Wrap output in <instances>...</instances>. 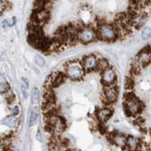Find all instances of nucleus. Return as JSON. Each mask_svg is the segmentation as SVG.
<instances>
[{"mask_svg":"<svg viewBox=\"0 0 151 151\" xmlns=\"http://www.w3.org/2000/svg\"><path fill=\"white\" fill-rule=\"evenodd\" d=\"M97 39L104 42H114L120 37L119 32L114 25L109 23H102L96 29Z\"/></svg>","mask_w":151,"mask_h":151,"instance_id":"f257e3e1","label":"nucleus"},{"mask_svg":"<svg viewBox=\"0 0 151 151\" xmlns=\"http://www.w3.org/2000/svg\"><path fill=\"white\" fill-rule=\"evenodd\" d=\"M47 128L52 134H60L66 129V123L63 118L57 112H50L47 116Z\"/></svg>","mask_w":151,"mask_h":151,"instance_id":"f03ea898","label":"nucleus"},{"mask_svg":"<svg viewBox=\"0 0 151 151\" xmlns=\"http://www.w3.org/2000/svg\"><path fill=\"white\" fill-rule=\"evenodd\" d=\"M85 71L82 63L78 61H70L64 67V74L71 81H80L83 78Z\"/></svg>","mask_w":151,"mask_h":151,"instance_id":"7ed1b4c3","label":"nucleus"},{"mask_svg":"<svg viewBox=\"0 0 151 151\" xmlns=\"http://www.w3.org/2000/svg\"><path fill=\"white\" fill-rule=\"evenodd\" d=\"M97 39L96 29L92 26H80L76 32V41L83 45L93 43Z\"/></svg>","mask_w":151,"mask_h":151,"instance_id":"20e7f679","label":"nucleus"},{"mask_svg":"<svg viewBox=\"0 0 151 151\" xmlns=\"http://www.w3.org/2000/svg\"><path fill=\"white\" fill-rule=\"evenodd\" d=\"M124 109L128 116H136L143 109L142 102L134 95H128L124 100Z\"/></svg>","mask_w":151,"mask_h":151,"instance_id":"39448f33","label":"nucleus"},{"mask_svg":"<svg viewBox=\"0 0 151 151\" xmlns=\"http://www.w3.org/2000/svg\"><path fill=\"white\" fill-rule=\"evenodd\" d=\"M150 62H151V48L147 47L142 49L135 57L134 67L136 69L144 68L147 66Z\"/></svg>","mask_w":151,"mask_h":151,"instance_id":"423d86ee","label":"nucleus"},{"mask_svg":"<svg viewBox=\"0 0 151 151\" xmlns=\"http://www.w3.org/2000/svg\"><path fill=\"white\" fill-rule=\"evenodd\" d=\"M50 18V12L47 9H35L31 17V22H34L39 26H42L47 22Z\"/></svg>","mask_w":151,"mask_h":151,"instance_id":"0eeeda50","label":"nucleus"},{"mask_svg":"<svg viewBox=\"0 0 151 151\" xmlns=\"http://www.w3.org/2000/svg\"><path fill=\"white\" fill-rule=\"evenodd\" d=\"M118 95H119V91L115 84L112 85H107V86L104 87L103 90V98H104V102L111 105L117 101L118 99Z\"/></svg>","mask_w":151,"mask_h":151,"instance_id":"6e6552de","label":"nucleus"},{"mask_svg":"<svg viewBox=\"0 0 151 151\" xmlns=\"http://www.w3.org/2000/svg\"><path fill=\"white\" fill-rule=\"evenodd\" d=\"M97 61L98 58L94 54L85 56L82 60V66L85 73H90V71L96 70L97 66Z\"/></svg>","mask_w":151,"mask_h":151,"instance_id":"1a4fd4ad","label":"nucleus"},{"mask_svg":"<svg viewBox=\"0 0 151 151\" xmlns=\"http://www.w3.org/2000/svg\"><path fill=\"white\" fill-rule=\"evenodd\" d=\"M117 75L115 70L112 68H108L107 70H105L101 71V82L104 84V86L107 85H112L116 82Z\"/></svg>","mask_w":151,"mask_h":151,"instance_id":"9d476101","label":"nucleus"},{"mask_svg":"<svg viewBox=\"0 0 151 151\" xmlns=\"http://www.w3.org/2000/svg\"><path fill=\"white\" fill-rule=\"evenodd\" d=\"M127 136L122 133H113L110 135V140L114 145L120 148H125Z\"/></svg>","mask_w":151,"mask_h":151,"instance_id":"9b49d317","label":"nucleus"},{"mask_svg":"<svg viewBox=\"0 0 151 151\" xmlns=\"http://www.w3.org/2000/svg\"><path fill=\"white\" fill-rule=\"evenodd\" d=\"M112 115V109L109 108L99 109L96 112V118L100 122H106Z\"/></svg>","mask_w":151,"mask_h":151,"instance_id":"f8f14e48","label":"nucleus"},{"mask_svg":"<svg viewBox=\"0 0 151 151\" xmlns=\"http://www.w3.org/2000/svg\"><path fill=\"white\" fill-rule=\"evenodd\" d=\"M1 123L3 125H6L9 128H17L19 124V120L18 117L9 115V116H6L4 119H2Z\"/></svg>","mask_w":151,"mask_h":151,"instance_id":"ddd939ff","label":"nucleus"},{"mask_svg":"<svg viewBox=\"0 0 151 151\" xmlns=\"http://www.w3.org/2000/svg\"><path fill=\"white\" fill-rule=\"evenodd\" d=\"M138 147H139V140L133 135H128L126 139L125 148H127L130 151H135Z\"/></svg>","mask_w":151,"mask_h":151,"instance_id":"4468645a","label":"nucleus"},{"mask_svg":"<svg viewBox=\"0 0 151 151\" xmlns=\"http://www.w3.org/2000/svg\"><path fill=\"white\" fill-rule=\"evenodd\" d=\"M108 68H109V61L106 60V58H98L96 70H99V71H103L105 70H107Z\"/></svg>","mask_w":151,"mask_h":151,"instance_id":"2eb2a0df","label":"nucleus"},{"mask_svg":"<svg viewBox=\"0 0 151 151\" xmlns=\"http://www.w3.org/2000/svg\"><path fill=\"white\" fill-rule=\"evenodd\" d=\"M37 120H38V111L36 109H34L31 111V115H30V120H29L30 126H34L35 124H36Z\"/></svg>","mask_w":151,"mask_h":151,"instance_id":"dca6fc26","label":"nucleus"},{"mask_svg":"<svg viewBox=\"0 0 151 151\" xmlns=\"http://www.w3.org/2000/svg\"><path fill=\"white\" fill-rule=\"evenodd\" d=\"M28 81L26 80L25 78H22V83L21 84V89H22V95L25 98H27L28 96Z\"/></svg>","mask_w":151,"mask_h":151,"instance_id":"f3484780","label":"nucleus"},{"mask_svg":"<svg viewBox=\"0 0 151 151\" xmlns=\"http://www.w3.org/2000/svg\"><path fill=\"white\" fill-rule=\"evenodd\" d=\"M32 103H37L39 101V97H40V91L37 87H35L32 91Z\"/></svg>","mask_w":151,"mask_h":151,"instance_id":"a211bd4d","label":"nucleus"},{"mask_svg":"<svg viewBox=\"0 0 151 151\" xmlns=\"http://www.w3.org/2000/svg\"><path fill=\"white\" fill-rule=\"evenodd\" d=\"M141 36L143 40H147V39H149L151 37V29L149 27L144 28L141 32Z\"/></svg>","mask_w":151,"mask_h":151,"instance_id":"6ab92c4d","label":"nucleus"},{"mask_svg":"<svg viewBox=\"0 0 151 151\" xmlns=\"http://www.w3.org/2000/svg\"><path fill=\"white\" fill-rule=\"evenodd\" d=\"M9 90H10V85L9 84V83H6V81L0 83V94H5Z\"/></svg>","mask_w":151,"mask_h":151,"instance_id":"aec40b11","label":"nucleus"},{"mask_svg":"<svg viewBox=\"0 0 151 151\" xmlns=\"http://www.w3.org/2000/svg\"><path fill=\"white\" fill-rule=\"evenodd\" d=\"M35 63H36L37 66L41 67V68L45 67V58H44L42 56H39V55H37V56L35 57Z\"/></svg>","mask_w":151,"mask_h":151,"instance_id":"412c9836","label":"nucleus"},{"mask_svg":"<svg viewBox=\"0 0 151 151\" xmlns=\"http://www.w3.org/2000/svg\"><path fill=\"white\" fill-rule=\"evenodd\" d=\"M8 6H9V3L6 0H0V15L8 9Z\"/></svg>","mask_w":151,"mask_h":151,"instance_id":"4be33fe9","label":"nucleus"},{"mask_svg":"<svg viewBox=\"0 0 151 151\" xmlns=\"http://www.w3.org/2000/svg\"><path fill=\"white\" fill-rule=\"evenodd\" d=\"M19 114V108L18 106H14L11 109V115L17 117Z\"/></svg>","mask_w":151,"mask_h":151,"instance_id":"5701e85b","label":"nucleus"},{"mask_svg":"<svg viewBox=\"0 0 151 151\" xmlns=\"http://www.w3.org/2000/svg\"><path fill=\"white\" fill-rule=\"evenodd\" d=\"M135 2L138 6H143V5H147L151 3V0H135Z\"/></svg>","mask_w":151,"mask_h":151,"instance_id":"b1692460","label":"nucleus"},{"mask_svg":"<svg viewBox=\"0 0 151 151\" xmlns=\"http://www.w3.org/2000/svg\"><path fill=\"white\" fill-rule=\"evenodd\" d=\"M0 151H8V147L3 143H0Z\"/></svg>","mask_w":151,"mask_h":151,"instance_id":"393cba45","label":"nucleus"},{"mask_svg":"<svg viewBox=\"0 0 151 151\" xmlns=\"http://www.w3.org/2000/svg\"><path fill=\"white\" fill-rule=\"evenodd\" d=\"M6 80H5V78L2 76V75H0V83H3V82H5Z\"/></svg>","mask_w":151,"mask_h":151,"instance_id":"a878e982","label":"nucleus"}]
</instances>
